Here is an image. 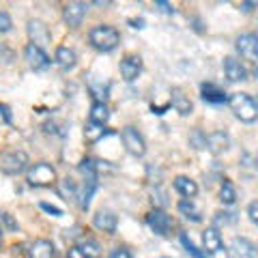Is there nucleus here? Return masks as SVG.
<instances>
[{"label": "nucleus", "mask_w": 258, "mask_h": 258, "mask_svg": "<svg viewBox=\"0 0 258 258\" xmlns=\"http://www.w3.org/2000/svg\"><path fill=\"white\" fill-rule=\"evenodd\" d=\"M103 127L101 125H95V123H88L86 129H84V136H86V140L88 142H97L99 138H103Z\"/></svg>", "instance_id": "obj_27"}, {"label": "nucleus", "mask_w": 258, "mask_h": 258, "mask_svg": "<svg viewBox=\"0 0 258 258\" xmlns=\"http://www.w3.org/2000/svg\"><path fill=\"white\" fill-rule=\"evenodd\" d=\"M228 106H230L232 112H235V116L239 120H243V123H254V120L258 118L256 101L247 93H235V95H230Z\"/></svg>", "instance_id": "obj_1"}, {"label": "nucleus", "mask_w": 258, "mask_h": 258, "mask_svg": "<svg viewBox=\"0 0 258 258\" xmlns=\"http://www.w3.org/2000/svg\"><path fill=\"white\" fill-rule=\"evenodd\" d=\"M224 74L230 82H243V80H247V69L241 64V60L232 58V56L224 58Z\"/></svg>", "instance_id": "obj_14"}, {"label": "nucleus", "mask_w": 258, "mask_h": 258, "mask_svg": "<svg viewBox=\"0 0 258 258\" xmlns=\"http://www.w3.org/2000/svg\"><path fill=\"white\" fill-rule=\"evenodd\" d=\"M232 213H217V217H215V222L217 224H230V222H235V217H230Z\"/></svg>", "instance_id": "obj_35"}, {"label": "nucleus", "mask_w": 258, "mask_h": 258, "mask_svg": "<svg viewBox=\"0 0 258 258\" xmlns=\"http://www.w3.org/2000/svg\"><path fill=\"white\" fill-rule=\"evenodd\" d=\"M24 58H26L28 67L35 69V71H43V69L50 67V56L35 43H28L26 47H24Z\"/></svg>", "instance_id": "obj_7"}, {"label": "nucleus", "mask_w": 258, "mask_h": 258, "mask_svg": "<svg viewBox=\"0 0 258 258\" xmlns=\"http://www.w3.org/2000/svg\"><path fill=\"white\" fill-rule=\"evenodd\" d=\"M67 258H88V256L80 249V245H71L69 252H67Z\"/></svg>", "instance_id": "obj_34"}, {"label": "nucleus", "mask_w": 258, "mask_h": 258, "mask_svg": "<svg viewBox=\"0 0 258 258\" xmlns=\"http://www.w3.org/2000/svg\"><path fill=\"white\" fill-rule=\"evenodd\" d=\"M147 224L153 228L155 235H161V237L172 230V217L168 213H164L161 209H153V211L147 215Z\"/></svg>", "instance_id": "obj_8"}, {"label": "nucleus", "mask_w": 258, "mask_h": 258, "mask_svg": "<svg viewBox=\"0 0 258 258\" xmlns=\"http://www.w3.org/2000/svg\"><path fill=\"white\" fill-rule=\"evenodd\" d=\"M120 140H123V147L127 149L129 155L142 157L144 153H147V144H144V138H142V134L136 127H125L123 132H120Z\"/></svg>", "instance_id": "obj_5"}, {"label": "nucleus", "mask_w": 258, "mask_h": 258, "mask_svg": "<svg viewBox=\"0 0 258 258\" xmlns=\"http://www.w3.org/2000/svg\"><path fill=\"white\" fill-rule=\"evenodd\" d=\"M3 220H5L7 224H9V228H11V230H15V228H18V224H15V222L11 220V215H9V213H3Z\"/></svg>", "instance_id": "obj_38"}, {"label": "nucleus", "mask_w": 258, "mask_h": 258, "mask_svg": "<svg viewBox=\"0 0 258 258\" xmlns=\"http://www.w3.org/2000/svg\"><path fill=\"white\" fill-rule=\"evenodd\" d=\"M181 243H183V247L187 249V252H189V254H191L194 258H207V254H205V252H200V249H198L196 245L191 243V239H189L187 235H185V232L181 235Z\"/></svg>", "instance_id": "obj_29"}, {"label": "nucleus", "mask_w": 258, "mask_h": 258, "mask_svg": "<svg viewBox=\"0 0 258 258\" xmlns=\"http://www.w3.org/2000/svg\"><path fill=\"white\" fill-rule=\"evenodd\" d=\"M26 181L32 185V187H47V185H54L56 183V170H54V166L45 164V161H41V164H35L28 170Z\"/></svg>", "instance_id": "obj_3"}, {"label": "nucleus", "mask_w": 258, "mask_h": 258, "mask_svg": "<svg viewBox=\"0 0 258 258\" xmlns=\"http://www.w3.org/2000/svg\"><path fill=\"white\" fill-rule=\"evenodd\" d=\"M254 168H256V170H258V155L254 157Z\"/></svg>", "instance_id": "obj_41"}, {"label": "nucleus", "mask_w": 258, "mask_h": 258, "mask_svg": "<svg viewBox=\"0 0 258 258\" xmlns=\"http://www.w3.org/2000/svg\"><path fill=\"white\" fill-rule=\"evenodd\" d=\"M247 215H249V220H252V222L258 226V200L249 203V207H247Z\"/></svg>", "instance_id": "obj_33"}, {"label": "nucleus", "mask_w": 258, "mask_h": 258, "mask_svg": "<svg viewBox=\"0 0 258 258\" xmlns=\"http://www.w3.org/2000/svg\"><path fill=\"white\" fill-rule=\"evenodd\" d=\"M200 91H203V99L209 101V103H224L226 101V93L222 91L220 86H215L211 82H207L200 86Z\"/></svg>", "instance_id": "obj_20"}, {"label": "nucleus", "mask_w": 258, "mask_h": 258, "mask_svg": "<svg viewBox=\"0 0 258 258\" xmlns=\"http://www.w3.org/2000/svg\"><path fill=\"white\" fill-rule=\"evenodd\" d=\"M88 41H91L95 50L112 52L120 43V35H118V30L112 26H95L91 30V35H88Z\"/></svg>", "instance_id": "obj_2"}, {"label": "nucleus", "mask_w": 258, "mask_h": 258, "mask_svg": "<svg viewBox=\"0 0 258 258\" xmlns=\"http://www.w3.org/2000/svg\"><path fill=\"white\" fill-rule=\"evenodd\" d=\"M0 239H3V230H0Z\"/></svg>", "instance_id": "obj_42"}, {"label": "nucleus", "mask_w": 258, "mask_h": 258, "mask_svg": "<svg viewBox=\"0 0 258 258\" xmlns=\"http://www.w3.org/2000/svg\"><path fill=\"white\" fill-rule=\"evenodd\" d=\"M76 62H78V54L71 50L69 45H60L58 50H56V64H58L60 69L69 71L76 67Z\"/></svg>", "instance_id": "obj_17"}, {"label": "nucleus", "mask_w": 258, "mask_h": 258, "mask_svg": "<svg viewBox=\"0 0 258 258\" xmlns=\"http://www.w3.org/2000/svg\"><path fill=\"white\" fill-rule=\"evenodd\" d=\"M108 258H132V252L127 247H116V249H112Z\"/></svg>", "instance_id": "obj_32"}, {"label": "nucleus", "mask_w": 258, "mask_h": 258, "mask_svg": "<svg viewBox=\"0 0 258 258\" xmlns=\"http://www.w3.org/2000/svg\"><path fill=\"white\" fill-rule=\"evenodd\" d=\"M28 168V155L24 151H9L0 157V170L5 174H20Z\"/></svg>", "instance_id": "obj_4"}, {"label": "nucleus", "mask_w": 258, "mask_h": 258, "mask_svg": "<svg viewBox=\"0 0 258 258\" xmlns=\"http://www.w3.org/2000/svg\"><path fill=\"white\" fill-rule=\"evenodd\" d=\"M155 7H159V9L164 11V13H168V15H170V13H174V7H172L170 3H164V0H157V3H155Z\"/></svg>", "instance_id": "obj_37"}, {"label": "nucleus", "mask_w": 258, "mask_h": 258, "mask_svg": "<svg viewBox=\"0 0 258 258\" xmlns=\"http://www.w3.org/2000/svg\"><path fill=\"white\" fill-rule=\"evenodd\" d=\"M203 247H205V254H207V256L222 252L224 241H222V235L217 232V228H213V226L203 232Z\"/></svg>", "instance_id": "obj_15"}, {"label": "nucleus", "mask_w": 258, "mask_h": 258, "mask_svg": "<svg viewBox=\"0 0 258 258\" xmlns=\"http://www.w3.org/2000/svg\"><path fill=\"white\" fill-rule=\"evenodd\" d=\"M54 245L47 239H37L28 249V258H54Z\"/></svg>", "instance_id": "obj_18"}, {"label": "nucleus", "mask_w": 258, "mask_h": 258, "mask_svg": "<svg viewBox=\"0 0 258 258\" xmlns=\"http://www.w3.org/2000/svg\"><path fill=\"white\" fill-rule=\"evenodd\" d=\"M80 172H82L86 179H97V164L93 159H82V164H80Z\"/></svg>", "instance_id": "obj_28"}, {"label": "nucleus", "mask_w": 258, "mask_h": 258, "mask_svg": "<svg viewBox=\"0 0 258 258\" xmlns=\"http://www.w3.org/2000/svg\"><path fill=\"white\" fill-rule=\"evenodd\" d=\"M256 256V249L254 245L249 243L247 239L243 237H237L230 241L228 245V258H254Z\"/></svg>", "instance_id": "obj_13"}, {"label": "nucleus", "mask_w": 258, "mask_h": 258, "mask_svg": "<svg viewBox=\"0 0 258 258\" xmlns=\"http://www.w3.org/2000/svg\"><path fill=\"white\" fill-rule=\"evenodd\" d=\"M220 200L224 205H235L237 203V189H235V185H232L230 181H226L222 183V187H220Z\"/></svg>", "instance_id": "obj_23"}, {"label": "nucleus", "mask_w": 258, "mask_h": 258, "mask_svg": "<svg viewBox=\"0 0 258 258\" xmlns=\"http://www.w3.org/2000/svg\"><path fill=\"white\" fill-rule=\"evenodd\" d=\"M174 189L179 191L183 198L191 200L198 194V185H196V181H191L189 176H176L174 179Z\"/></svg>", "instance_id": "obj_19"}, {"label": "nucleus", "mask_w": 258, "mask_h": 258, "mask_svg": "<svg viewBox=\"0 0 258 258\" xmlns=\"http://www.w3.org/2000/svg\"><path fill=\"white\" fill-rule=\"evenodd\" d=\"M256 108H258V99H256Z\"/></svg>", "instance_id": "obj_44"}, {"label": "nucleus", "mask_w": 258, "mask_h": 258, "mask_svg": "<svg viewBox=\"0 0 258 258\" xmlns=\"http://www.w3.org/2000/svg\"><path fill=\"white\" fill-rule=\"evenodd\" d=\"M93 224H95V228H97V230L112 235V232L116 230L118 217L114 215V211H110V209H99V211L95 213V217H93Z\"/></svg>", "instance_id": "obj_10"}, {"label": "nucleus", "mask_w": 258, "mask_h": 258, "mask_svg": "<svg viewBox=\"0 0 258 258\" xmlns=\"http://www.w3.org/2000/svg\"><path fill=\"white\" fill-rule=\"evenodd\" d=\"M189 142L194 144V149H207V136L200 132V129H196V132L189 136Z\"/></svg>", "instance_id": "obj_30"}, {"label": "nucleus", "mask_w": 258, "mask_h": 258, "mask_svg": "<svg viewBox=\"0 0 258 258\" xmlns=\"http://www.w3.org/2000/svg\"><path fill=\"white\" fill-rule=\"evenodd\" d=\"M258 7V3H241V11H252V9H256Z\"/></svg>", "instance_id": "obj_39"}, {"label": "nucleus", "mask_w": 258, "mask_h": 258, "mask_svg": "<svg viewBox=\"0 0 258 258\" xmlns=\"http://www.w3.org/2000/svg\"><path fill=\"white\" fill-rule=\"evenodd\" d=\"M108 118H110V110H108V106L106 103H93V108H91V123H95V125H106L108 123Z\"/></svg>", "instance_id": "obj_22"}, {"label": "nucleus", "mask_w": 258, "mask_h": 258, "mask_svg": "<svg viewBox=\"0 0 258 258\" xmlns=\"http://www.w3.org/2000/svg\"><path fill=\"white\" fill-rule=\"evenodd\" d=\"M41 209H43V211H47V213H52L54 217H60L62 215V211H60L58 207H52V205H47V203H41Z\"/></svg>", "instance_id": "obj_36"}, {"label": "nucleus", "mask_w": 258, "mask_h": 258, "mask_svg": "<svg viewBox=\"0 0 258 258\" xmlns=\"http://www.w3.org/2000/svg\"><path fill=\"white\" fill-rule=\"evenodd\" d=\"M86 11H88L86 3H69V5H64V9H62V18L71 28H78L80 24L84 22Z\"/></svg>", "instance_id": "obj_9"}, {"label": "nucleus", "mask_w": 258, "mask_h": 258, "mask_svg": "<svg viewBox=\"0 0 258 258\" xmlns=\"http://www.w3.org/2000/svg\"><path fill=\"white\" fill-rule=\"evenodd\" d=\"M228 147H230V140L224 132H213L207 136V149L211 151L213 155H220V153L228 151Z\"/></svg>", "instance_id": "obj_16"}, {"label": "nucleus", "mask_w": 258, "mask_h": 258, "mask_svg": "<svg viewBox=\"0 0 258 258\" xmlns=\"http://www.w3.org/2000/svg\"><path fill=\"white\" fill-rule=\"evenodd\" d=\"M140 71H142V58L140 56L127 54L125 58L120 60V76H123V80H127V82H134Z\"/></svg>", "instance_id": "obj_12"}, {"label": "nucleus", "mask_w": 258, "mask_h": 258, "mask_svg": "<svg viewBox=\"0 0 258 258\" xmlns=\"http://www.w3.org/2000/svg\"><path fill=\"white\" fill-rule=\"evenodd\" d=\"M58 194H60L64 200H74V198L78 196V185L74 183V179H64V181H60Z\"/></svg>", "instance_id": "obj_25"}, {"label": "nucleus", "mask_w": 258, "mask_h": 258, "mask_svg": "<svg viewBox=\"0 0 258 258\" xmlns=\"http://www.w3.org/2000/svg\"><path fill=\"white\" fill-rule=\"evenodd\" d=\"M256 78H258V69H256Z\"/></svg>", "instance_id": "obj_43"}, {"label": "nucleus", "mask_w": 258, "mask_h": 258, "mask_svg": "<svg viewBox=\"0 0 258 258\" xmlns=\"http://www.w3.org/2000/svg\"><path fill=\"white\" fill-rule=\"evenodd\" d=\"M13 28V22H11V15L0 11V32H9Z\"/></svg>", "instance_id": "obj_31"}, {"label": "nucleus", "mask_w": 258, "mask_h": 258, "mask_svg": "<svg viewBox=\"0 0 258 258\" xmlns=\"http://www.w3.org/2000/svg\"><path fill=\"white\" fill-rule=\"evenodd\" d=\"M179 211L185 215V220H191V222H200V220H203V217H200V211L196 209V205H194L191 200H187V198L179 203Z\"/></svg>", "instance_id": "obj_24"}, {"label": "nucleus", "mask_w": 258, "mask_h": 258, "mask_svg": "<svg viewBox=\"0 0 258 258\" xmlns=\"http://www.w3.org/2000/svg\"><path fill=\"white\" fill-rule=\"evenodd\" d=\"M28 37H30V43L39 45L43 50V45L50 43V30L41 20H30L28 22Z\"/></svg>", "instance_id": "obj_11"}, {"label": "nucleus", "mask_w": 258, "mask_h": 258, "mask_svg": "<svg viewBox=\"0 0 258 258\" xmlns=\"http://www.w3.org/2000/svg\"><path fill=\"white\" fill-rule=\"evenodd\" d=\"M170 103H172V108L179 112V114H183V116L191 114V101L183 95V91H179V88H174L172 91V101Z\"/></svg>", "instance_id": "obj_21"}, {"label": "nucleus", "mask_w": 258, "mask_h": 258, "mask_svg": "<svg viewBox=\"0 0 258 258\" xmlns=\"http://www.w3.org/2000/svg\"><path fill=\"white\" fill-rule=\"evenodd\" d=\"M80 249H82L88 258H99V254H101L99 243L93 241V239H82V241H80Z\"/></svg>", "instance_id": "obj_26"}, {"label": "nucleus", "mask_w": 258, "mask_h": 258, "mask_svg": "<svg viewBox=\"0 0 258 258\" xmlns=\"http://www.w3.org/2000/svg\"><path fill=\"white\" fill-rule=\"evenodd\" d=\"M237 52L243 56L245 60L258 62V35L254 32H243L237 37Z\"/></svg>", "instance_id": "obj_6"}, {"label": "nucleus", "mask_w": 258, "mask_h": 258, "mask_svg": "<svg viewBox=\"0 0 258 258\" xmlns=\"http://www.w3.org/2000/svg\"><path fill=\"white\" fill-rule=\"evenodd\" d=\"M0 116H3V118L7 120V123H9V120H11V114H9V108H7V106H0Z\"/></svg>", "instance_id": "obj_40"}]
</instances>
